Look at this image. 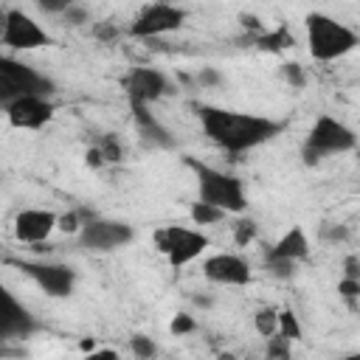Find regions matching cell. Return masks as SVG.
<instances>
[{"mask_svg": "<svg viewBox=\"0 0 360 360\" xmlns=\"http://www.w3.org/2000/svg\"><path fill=\"white\" fill-rule=\"evenodd\" d=\"M197 115H200L205 138L217 143L219 149H225L228 155L250 152L273 141L284 129V121L253 115V112H239V110H225L214 104H197Z\"/></svg>", "mask_w": 360, "mask_h": 360, "instance_id": "obj_1", "label": "cell"}, {"mask_svg": "<svg viewBox=\"0 0 360 360\" xmlns=\"http://www.w3.org/2000/svg\"><path fill=\"white\" fill-rule=\"evenodd\" d=\"M186 166L197 177V194H200L197 200L200 202L217 205L225 214H245L248 211V194H245V186L236 174L214 169L197 158H186Z\"/></svg>", "mask_w": 360, "mask_h": 360, "instance_id": "obj_2", "label": "cell"}, {"mask_svg": "<svg viewBox=\"0 0 360 360\" xmlns=\"http://www.w3.org/2000/svg\"><path fill=\"white\" fill-rule=\"evenodd\" d=\"M307 48L309 56L318 62H335L346 53H352L360 45V37L340 20H335L332 14L323 11H309L307 20Z\"/></svg>", "mask_w": 360, "mask_h": 360, "instance_id": "obj_3", "label": "cell"}, {"mask_svg": "<svg viewBox=\"0 0 360 360\" xmlns=\"http://www.w3.org/2000/svg\"><path fill=\"white\" fill-rule=\"evenodd\" d=\"M352 149H357L354 129L346 127L343 121L332 118V115H318L315 124L309 127L304 143H301V160H304V166H315L323 158L346 155Z\"/></svg>", "mask_w": 360, "mask_h": 360, "instance_id": "obj_4", "label": "cell"}, {"mask_svg": "<svg viewBox=\"0 0 360 360\" xmlns=\"http://www.w3.org/2000/svg\"><path fill=\"white\" fill-rule=\"evenodd\" d=\"M53 90H56V84L45 73L31 68L28 62H20L14 56H0V101L3 104L25 98V96L51 98Z\"/></svg>", "mask_w": 360, "mask_h": 360, "instance_id": "obj_5", "label": "cell"}, {"mask_svg": "<svg viewBox=\"0 0 360 360\" xmlns=\"http://www.w3.org/2000/svg\"><path fill=\"white\" fill-rule=\"evenodd\" d=\"M208 236L202 231L194 228H183V225H166L160 231H155V248L158 253L166 256V262L172 267H186L194 259L202 256V250L208 248Z\"/></svg>", "mask_w": 360, "mask_h": 360, "instance_id": "obj_6", "label": "cell"}, {"mask_svg": "<svg viewBox=\"0 0 360 360\" xmlns=\"http://www.w3.org/2000/svg\"><path fill=\"white\" fill-rule=\"evenodd\" d=\"M0 42L8 51H37L51 45V34L22 8H3L0 11Z\"/></svg>", "mask_w": 360, "mask_h": 360, "instance_id": "obj_7", "label": "cell"}, {"mask_svg": "<svg viewBox=\"0 0 360 360\" xmlns=\"http://www.w3.org/2000/svg\"><path fill=\"white\" fill-rule=\"evenodd\" d=\"M8 264L20 267L45 295L51 298H68L76 287V270L70 264H59V262H28V259H6Z\"/></svg>", "mask_w": 360, "mask_h": 360, "instance_id": "obj_8", "label": "cell"}, {"mask_svg": "<svg viewBox=\"0 0 360 360\" xmlns=\"http://www.w3.org/2000/svg\"><path fill=\"white\" fill-rule=\"evenodd\" d=\"M183 22H186V8L169 6V3H146L135 14L129 34L135 39H155V37H163V34L183 28Z\"/></svg>", "mask_w": 360, "mask_h": 360, "instance_id": "obj_9", "label": "cell"}, {"mask_svg": "<svg viewBox=\"0 0 360 360\" xmlns=\"http://www.w3.org/2000/svg\"><path fill=\"white\" fill-rule=\"evenodd\" d=\"M121 87L129 98V104H152L160 101L163 96L174 93V84L169 82V76L158 68H132L121 76Z\"/></svg>", "mask_w": 360, "mask_h": 360, "instance_id": "obj_10", "label": "cell"}, {"mask_svg": "<svg viewBox=\"0 0 360 360\" xmlns=\"http://www.w3.org/2000/svg\"><path fill=\"white\" fill-rule=\"evenodd\" d=\"M135 239V231L132 225L121 222V219H101L96 217L93 222H87L79 233V242L82 248L87 250H96V253H110V250H118L124 245H129Z\"/></svg>", "mask_w": 360, "mask_h": 360, "instance_id": "obj_11", "label": "cell"}, {"mask_svg": "<svg viewBox=\"0 0 360 360\" xmlns=\"http://www.w3.org/2000/svg\"><path fill=\"white\" fill-rule=\"evenodd\" d=\"M202 276L211 284H222V287H245L253 278L250 264L236 256V253H214L202 262Z\"/></svg>", "mask_w": 360, "mask_h": 360, "instance_id": "obj_12", "label": "cell"}, {"mask_svg": "<svg viewBox=\"0 0 360 360\" xmlns=\"http://www.w3.org/2000/svg\"><path fill=\"white\" fill-rule=\"evenodd\" d=\"M6 118L14 129H42L53 118V101L42 96H25L3 104Z\"/></svg>", "mask_w": 360, "mask_h": 360, "instance_id": "obj_13", "label": "cell"}, {"mask_svg": "<svg viewBox=\"0 0 360 360\" xmlns=\"http://www.w3.org/2000/svg\"><path fill=\"white\" fill-rule=\"evenodd\" d=\"M59 228V217L48 208H25L14 217V236L25 245H42Z\"/></svg>", "mask_w": 360, "mask_h": 360, "instance_id": "obj_14", "label": "cell"}, {"mask_svg": "<svg viewBox=\"0 0 360 360\" xmlns=\"http://www.w3.org/2000/svg\"><path fill=\"white\" fill-rule=\"evenodd\" d=\"M39 329L37 318L8 292L3 290V312H0V338L3 340H17V338H31Z\"/></svg>", "mask_w": 360, "mask_h": 360, "instance_id": "obj_15", "label": "cell"}, {"mask_svg": "<svg viewBox=\"0 0 360 360\" xmlns=\"http://www.w3.org/2000/svg\"><path fill=\"white\" fill-rule=\"evenodd\" d=\"M129 110H132L138 135L143 138L146 146H152V149H174L177 146V138L172 135V129L163 121H158V115L146 104H129Z\"/></svg>", "mask_w": 360, "mask_h": 360, "instance_id": "obj_16", "label": "cell"}, {"mask_svg": "<svg viewBox=\"0 0 360 360\" xmlns=\"http://www.w3.org/2000/svg\"><path fill=\"white\" fill-rule=\"evenodd\" d=\"M309 239H307V231L301 225H292L290 231H284L264 253V259H284V262H301L309 256Z\"/></svg>", "mask_w": 360, "mask_h": 360, "instance_id": "obj_17", "label": "cell"}, {"mask_svg": "<svg viewBox=\"0 0 360 360\" xmlns=\"http://www.w3.org/2000/svg\"><path fill=\"white\" fill-rule=\"evenodd\" d=\"M295 39H292V34H290V28L287 25H278V28H273V31H264V34H259V37H253V45L256 48H262V51H284V48H290Z\"/></svg>", "mask_w": 360, "mask_h": 360, "instance_id": "obj_18", "label": "cell"}, {"mask_svg": "<svg viewBox=\"0 0 360 360\" xmlns=\"http://www.w3.org/2000/svg\"><path fill=\"white\" fill-rule=\"evenodd\" d=\"M188 217H191V222L194 225H217V222H222L228 214L222 211V208H217V205H208V202H191V208H188Z\"/></svg>", "mask_w": 360, "mask_h": 360, "instance_id": "obj_19", "label": "cell"}, {"mask_svg": "<svg viewBox=\"0 0 360 360\" xmlns=\"http://www.w3.org/2000/svg\"><path fill=\"white\" fill-rule=\"evenodd\" d=\"M253 326H256V332H259L264 340L273 338V335H278V309H276V307H262V309H256Z\"/></svg>", "mask_w": 360, "mask_h": 360, "instance_id": "obj_20", "label": "cell"}, {"mask_svg": "<svg viewBox=\"0 0 360 360\" xmlns=\"http://www.w3.org/2000/svg\"><path fill=\"white\" fill-rule=\"evenodd\" d=\"M256 236H259V225H256V219H250V217H239V219L233 222V245H236V248H248L250 242H256Z\"/></svg>", "mask_w": 360, "mask_h": 360, "instance_id": "obj_21", "label": "cell"}, {"mask_svg": "<svg viewBox=\"0 0 360 360\" xmlns=\"http://www.w3.org/2000/svg\"><path fill=\"white\" fill-rule=\"evenodd\" d=\"M264 357L267 360H292V340L284 335H273L264 343Z\"/></svg>", "mask_w": 360, "mask_h": 360, "instance_id": "obj_22", "label": "cell"}, {"mask_svg": "<svg viewBox=\"0 0 360 360\" xmlns=\"http://www.w3.org/2000/svg\"><path fill=\"white\" fill-rule=\"evenodd\" d=\"M278 335L290 338V340H301L304 338V326L298 321V315L292 309H278Z\"/></svg>", "mask_w": 360, "mask_h": 360, "instance_id": "obj_23", "label": "cell"}, {"mask_svg": "<svg viewBox=\"0 0 360 360\" xmlns=\"http://www.w3.org/2000/svg\"><path fill=\"white\" fill-rule=\"evenodd\" d=\"M96 146H98L104 163H121L124 160V146H121V141L115 135H101L96 141Z\"/></svg>", "mask_w": 360, "mask_h": 360, "instance_id": "obj_24", "label": "cell"}, {"mask_svg": "<svg viewBox=\"0 0 360 360\" xmlns=\"http://www.w3.org/2000/svg\"><path fill=\"white\" fill-rule=\"evenodd\" d=\"M129 349H132L135 360H152L158 354V343L149 335H132L129 338Z\"/></svg>", "mask_w": 360, "mask_h": 360, "instance_id": "obj_25", "label": "cell"}, {"mask_svg": "<svg viewBox=\"0 0 360 360\" xmlns=\"http://www.w3.org/2000/svg\"><path fill=\"white\" fill-rule=\"evenodd\" d=\"M281 76H284V82H287L292 90H301V87L307 84L304 68H301L298 62H284V65H281Z\"/></svg>", "mask_w": 360, "mask_h": 360, "instance_id": "obj_26", "label": "cell"}, {"mask_svg": "<svg viewBox=\"0 0 360 360\" xmlns=\"http://www.w3.org/2000/svg\"><path fill=\"white\" fill-rule=\"evenodd\" d=\"M264 267H267V273H270L273 278H278V281H287V278H292V273H295V262H284V259H264Z\"/></svg>", "mask_w": 360, "mask_h": 360, "instance_id": "obj_27", "label": "cell"}, {"mask_svg": "<svg viewBox=\"0 0 360 360\" xmlns=\"http://www.w3.org/2000/svg\"><path fill=\"white\" fill-rule=\"evenodd\" d=\"M197 329V321H194V315H188V312H177L172 321H169V332L177 338H183V335H191Z\"/></svg>", "mask_w": 360, "mask_h": 360, "instance_id": "obj_28", "label": "cell"}, {"mask_svg": "<svg viewBox=\"0 0 360 360\" xmlns=\"http://www.w3.org/2000/svg\"><path fill=\"white\" fill-rule=\"evenodd\" d=\"M338 292H340V298L354 309L357 301H360V278H340V281H338Z\"/></svg>", "mask_w": 360, "mask_h": 360, "instance_id": "obj_29", "label": "cell"}, {"mask_svg": "<svg viewBox=\"0 0 360 360\" xmlns=\"http://www.w3.org/2000/svg\"><path fill=\"white\" fill-rule=\"evenodd\" d=\"M82 228H84V219H82L79 208H73V211L59 217V231L62 233H82Z\"/></svg>", "mask_w": 360, "mask_h": 360, "instance_id": "obj_30", "label": "cell"}, {"mask_svg": "<svg viewBox=\"0 0 360 360\" xmlns=\"http://www.w3.org/2000/svg\"><path fill=\"white\" fill-rule=\"evenodd\" d=\"M62 17H65L68 25H84V22L90 20V11H87L84 6H79V3H70V8H68Z\"/></svg>", "mask_w": 360, "mask_h": 360, "instance_id": "obj_31", "label": "cell"}, {"mask_svg": "<svg viewBox=\"0 0 360 360\" xmlns=\"http://www.w3.org/2000/svg\"><path fill=\"white\" fill-rule=\"evenodd\" d=\"M321 236H323L326 242H346V239H349V228H346V225H323Z\"/></svg>", "mask_w": 360, "mask_h": 360, "instance_id": "obj_32", "label": "cell"}, {"mask_svg": "<svg viewBox=\"0 0 360 360\" xmlns=\"http://www.w3.org/2000/svg\"><path fill=\"white\" fill-rule=\"evenodd\" d=\"M37 8L45 14H65L70 8V0H39Z\"/></svg>", "mask_w": 360, "mask_h": 360, "instance_id": "obj_33", "label": "cell"}, {"mask_svg": "<svg viewBox=\"0 0 360 360\" xmlns=\"http://www.w3.org/2000/svg\"><path fill=\"white\" fill-rule=\"evenodd\" d=\"M239 22H242V28H248V31H253V37H259V34H264V25H262V20H259L256 14H239Z\"/></svg>", "mask_w": 360, "mask_h": 360, "instance_id": "obj_34", "label": "cell"}, {"mask_svg": "<svg viewBox=\"0 0 360 360\" xmlns=\"http://www.w3.org/2000/svg\"><path fill=\"white\" fill-rule=\"evenodd\" d=\"M93 34H96V39H104V42H112V39L118 37V28H115L112 22H98V25L93 28Z\"/></svg>", "mask_w": 360, "mask_h": 360, "instance_id": "obj_35", "label": "cell"}, {"mask_svg": "<svg viewBox=\"0 0 360 360\" xmlns=\"http://www.w3.org/2000/svg\"><path fill=\"white\" fill-rule=\"evenodd\" d=\"M197 82H200L202 87H217V84H222V76H219L214 68H202L200 76H197Z\"/></svg>", "mask_w": 360, "mask_h": 360, "instance_id": "obj_36", "label": "cell"}, {"mask_svg": "<svg viewBox=\"0 0 360 360\" xmlns=\"http://www.w3.org/2000/svg\"><path fill=\"white\" fill-rule=\"evenodd\" d=\"M84 163H87L90 169H101V166H107L104 158H101V152H98V146H90V149L84 152Z\"/></svg>", "mask_w": 360, "mask_h": 360, "instance_id": "obj_37", "label": "cell"}, {"mask_svg": "<svg viewBox=\"0 0 360 360\" xmlns=\"http://www.w3.org/2000/svg\"><path fill=\"white\" fill-rule=\"evenodd\" d=\"M84 360H121V354L115 349H96V352L84 354Z\"/></svg>", "mask_w": 360, "mask_h": 360, "instance_id": "obj_38", "label": "cell"}, {"mask_svg": "<svg viewBox=\"0 0 360 360\" xmlns=\"http://www.w3.org/2000/svg\"><path fill=\"white\" fill-rule=\"evenodd\" d=\"M343 278H360V262L354 256H349L343 262Z\"/></svg>", "mask_w": 360, "mask_h": 360, "instance_id": "obj_39", "label": "cell"}, {"mask_svg": "<svg viewBox=\"0 0 360 360\" xmlns=\"http://www.w3.org/2000/svg\"><path fill=\"white\" fill-rule=\"evenodd\" d=\"M191 301H194V307H202V309L214 307V298H211V295H194Z\"/></svg>", "mask_w": 360, "mask_h": 360, "instance_id": "obj_40", "label": "cell"}, {"mask_svg": "<svg viewBox=\"0 0 360 360\" xmlns=\"http://www.w3.org/2000/svg\"><path fill=\"white\" fill-rule=\"evenodd\" d=\"M79 346H82V352H84V354H90V352H96V340H93V338H84V340H82Z\"/></svg>", "mask_w": 360, "mask_h": 360, "instance_id": "obj_41", "label": "cell"}, {"mask_svg": "<svg viewBox=\"0 0 360 360\" xmlns=\"http://www.w3.org/2000/svg\"><path fill=\"white\" fill-rule=\"evenodd\" d=\"M217 360H236V354H233V352H219Z\"/></svg>", "mask_w": 360, "mask_h": 360, "instance_id": "obj_42", "label": "cell"}, {"mask_svg": "<svg viewBox=\"0 0 360 360\" xmlns=\"http://www.w3.org/2000/svg\"><path fill=\"white\" fill-rule=\"evenodd\" d=\"M338 360H360V352H349V354H343V357H338Z\"/></svg>", "mask_w": 360, "mask_h": 360, "instance_id": "obj_43", "label": "cell"}]
</instances>
